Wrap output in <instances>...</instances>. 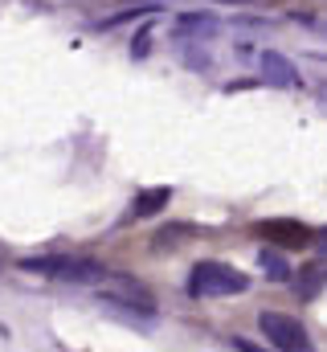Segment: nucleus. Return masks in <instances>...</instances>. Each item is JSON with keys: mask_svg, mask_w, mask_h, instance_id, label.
I'll list each match as a JSON object with an SVG mask.
<instances>
[{"mask_svg": "<svg viewBox=\"0 0 327 352\" xmlns=\"http://www.w3.org/2000/svg\"><path fill=\"white\" fill-rule=\"evenodd\" d=\"M249 291V274L229 263L205 258L188 270V295L192 299H229V295H245Z\"/></svg>", "mask_w": 327, "mask_h": 352, "instance_id": "f257e3e1", "label": "nucleus"}, {"mask_svg": "<svg viewBox=\"0 0 327 352\" xmlns=\"http://www.w3.org/2000/svg\"><path fill=\"white\" fill-rule=\"evenodd\" d=\"M25 274H45V278H62V283H106V270L94 258L82 254H45V258H25Z\"/></svg>", "mask_w": 327, "mask_h": 352, "instance_id": "f03ea898", "label": "nucleus"}, {"mask_svg": "<svg viewBox=\"0 0 327 352\" xmlns=\"http://www.w3.org/2000/svg\"><path fill=\"white\" fill-rule=\"evenodd\" d=\"M258 324H262V336H266V340H270L278 352H315V349H311L307 328H303L295 316H282V311H262V316H258Z\"/></svg>", "mask_w": 327, "mask_h": 352, "instance_id": "7ed1b4c3", "label": "nucleus"}, {"mask_svg": "<svg viewBox=\"0 0 327 352\" xmlns=\"http://www.w3.org/2000/svg\"><path fill=\"white\" fill-rule=\"evenodd\" d=\"M258 234L274 250H307V246H315V230L303 226V221H295V217H270V221L258 226Z\"/></svg>", "mask_w": 327, "mask_h": 352, "instance_id": "20e7f679", "label": "nucleus"}, {"mask_svg": "<svg viewBox=\"0 0 327 352\" xmlns=\"http://www.w3.org/2000/svg\"><path fill=\"white\" fill-rule=\"evenodd\" d=\"M106 299H111V303H123V307H135V311H144V316H152V311H156V299H152V291H148L144 283L127 278V274H111Z\"/></svg>", "mask_w": 327, "mask_h": 352, "instance_id": "39448f33", "label": "nucleus"}, {"mask_svg": "<svg viewBox=\"0 0 327 352\" xmlns=\"http://www.w3.org/2000/svg\"><path fill=\"white\" fill-rule=\"evenodd\" d=\"M172 205V188L168 184H156V188H144L135 201H131V209H127V217L123 221H144V217H156L160 209Z\"/></svg>", "mask_w": 327, "mask_h": 352, "instance_id": "423d86ee", "label": "nucleus"}, {"mask_svg": "<svg viewBox=\"0 0 327 352\" xmlns=\"http://www.w3.org/2000/svg\"><path fill=\"white\" fill-rule=\"evenodd\" d=\"M262 74H266L270 82H278V87H299V70H295L282 54H274V50L262 54Z\"/></svg>", "mask_w": 327, "mask_h": 352, "instance_id": "0eeeda50", "label": "nucleus"}, {"mask_svg": "<svg viewBox=\"0 0 327 352\" xmlns=\"http://www.w3.org/2000/svg\"><path fill=\"white\" fill-rule=\"evenodd\" d=\"M196 234H201L196 226H188V221H172V226H164L152 242H156V250H176V246H184V242L196 238Z\"/></svg>", "mask_w": 327, "mask_h": 352, "instance_id": "6e6552de", "label": "nucleus"}, {"mask_svg": "<svg viewBox=\"0 0 327 352\" xmlns=\"http://www.w3.org/2000/svg\"><path fill=\"white\" fill-rule=\"evenodd\" d=\"M258 263H262V270H266V278H274V283H282L286 274H291V266H286V258L274 250V246H266L262 254H258Z\"/></svg>", "mask_w": 327, "mask_h": 352, "instance_id": "1a4fd4ad", "label": "nucleus"}, {"mask_svg": "<svg viewBox=\"0 0 327 352\" xmlns=\"http://www.w3.org/2000/svg\"><path fill=\"white\" fill-rule=\"evenodd\" d=\"M176 29H180V33H201V29L209 33V29H213V16H180Z\"/></svg>", "mask_w": 327, "mask_h": 352, "instance_id": "9d476101", "label": "nucleus"}, {"mask_svg": "<svg viewBox=\"0 0 327 352\" xmlns=\"http://www.w3.org/2000/svg\"><path fill=\"white\" fill-rule=\"evenodd\" d=\"M229 344H234V349H238V352H266V349H258L253 340H245V336H234Z\"/></svg>", "mask_w": 327, "mask_h": 352, "instance_id": "9b49d317", "label": "nucleus"}, {"mask_svg": "<svg viewBox=\"0 0 327 352\" xmlns=\"http://www.w3.org/2000/svg\"><path fill=\"white\" fill-rule=\"evenodd\" d=\"M217 4H249V0H217Z\"/></svg>", "mask_w": 327, "mask_h": 352, "instance_id": "f8f14e48", "label": "nucleus"}]
</instances>
